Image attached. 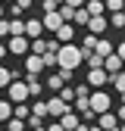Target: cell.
Segmentation results:
<instances>
[{"label": "cell", "mask_w": 125, "mask_h": 131, "mask_svg": "<svg viewBox=\"0 0 125 131\" xmlns=\"http://www.w3.org/2000/svg\"><path fill=\"white\" fill-rule=\"evenodd\" d=\"M6 50H9L13 56H25V53L31 50V41H28L25 35H19V38H9V44H6Z\"/></svg>", "instance_id": "5b68a950"}, {"label": "cell", "mask_w": 125, "mask_h": 131, "mask_svg": "<svg viewBox=\"0 0 125 131\" xmlns=\"http://www.w3.org/2000/svg\"><path fill=\"white\" fill-rule=\"evenodd\" d=\"M9 119H13V103L0 100V122H9Z\"/></svg>", "instance_id": "44dd1931"}, {"label": "cell", "mask_w": 125, "mask_h": 131, "mask_svg": "<svg viewBox=\"0 0 125 131\" xmlns=\"http://www.w3.org/2000/svg\"><path fill=\"white\" fill-rule=\"evenodd\" d=\"M41 72H44V59L35 56V53L25 56V75H41Z\"/></svg>", "instance_id": "7c38bea8"}, {"label": "cell", "mask_w": 125, "mask_h": 131, "mask_svg": "<svg viewBox=\"0 0 125 131\" xmlns=\"http://www.w3.org/2000/svg\"><path fill=\"white\" fill-rule=\"evenodd\" d=\"M31 116H35V119H47V116H50V112H47V100H35V103H31Z\"/></svg>", "instance_id": "2e32d148"}, {"label": "cell", "mask_w": 125, "mask_h": 131, "mask_svg": "<svg viewBox=\"0 0 125 131\" xmlns=\"http://www.w3.org/2000/svg\"><path fill=\"white\" fill-rule=\"evenodd\" d=\"M62 3H66V6H72V9H78V6H85L88 0H62Z\"/></svg>", "instance_id": "74e56055"}, {"label": "cell", "mask_w": 125, "mask_h": 131, "mask_svg": "<svg viewBox=\"0 0 125 131\" xmlns=\"http://www.w3.org/2000/svg\"><path fill=\"white\" fill-rule=\"evenodd\" d=\"M0 3H16V0H0Z\"/></svg>", "instance_id": "bcb514c9"}, {"label": "cell", "mask_w": 125, "mask_h": 131, "mask_svg": "<svg viewBox=\"0 0 125 131\" xmlns=\"http://www.w3.org/2000/svg\"><path fill=\"white\" fill-rule=\"evenodd\" d=\"M103 3H106L109 13H119V9H122V0H103Z\"/></svg>", "instance_id": "e575fe53"}, {"label": "cell", "mask_w": 125, "mask_h": 131, "mask_svg": "<svg viewBox=\"0 0 125 131\" xmlns=\"http://www.w3.org/2000/svg\"><path fill=\"white\" fill-rule=\"evenodd\" d=\"M122 103H125V94H122Z\"/></svg>", "instance_id": "c3c4849f"}, {"label": "cell", "mask_w": 125, "mask_h": 131, "mask_svg": "<svg viewBox=\"0 0 125 131\" xmlns=\"http://www.w3.org/2000/svg\"><path fill=\"white\" fill-rule=\"evenodd\" d=\"M109 28V19H106V16H91V22H88V35H103V31Z\"/></svg>", "instance_id": "ba28073f"}, {"label": "cell", "mask_w": 125, "mask_h": 131, "mask_svg": "<svg viewBox=\"0 0 125 131\" xmlns=\"http://www.w3.org/2000/svg\"><path fill=\"white\" fill-rule=\"evenodd\" d=\"M72 22H78V25H88V22H91L88 9H85V6H78V9H75V19H72Z\"/></svg>", "instance_id": "484cf974"}, {"label": "cell", "mask_w": 125, "mask_h": 131, "mask_svg": "<svg viewBox=\"0 0 125 131\" xmlns=\"http://www.w3.org/2000/svg\"><path fill=\"white\" fill-rule=\"evenodd\" d=\"M0 19H3V3H0Z\"/></svg>", "instance_id": "f6af8a7d"}, {"label": "cell", "mask_w": 125, "mask_h": 131, "mask_svg": "<svg viewBox=\"0 0 125 131\" xmlns=\"http://www.w3.org/2000/svg\"><path fill=\"white\" fill-rule=\"evenodd\" d=\"M106 81H109L106 69H91V72H88V88H94V91H100Z\"/></svg>", "instance_id": "52a82bcc"}, {"label": "cell", "mask_w": 125, "mask_h": 131, "mask_svg": "<svg viewBox=\"0 0 125 131\" xmlns=\"http://www.w3.org/2000/svg\"><path fill=\"white\" fill-rule=\"evenodd\" d=\"M94 125H100L103 131H119V119H116V112H100Z\"/></svg>", "instance_id": "9c48e42d"}, {"label": "cell", "mask_w": 125, "mask_h": 131, "mask_svg": "<svg viewBox=\"0 0 125 131\" xmlns=\"http://www.w3.org/2000/svg\"><path fill=\"white\" fill-rule=\"evenodd\" d=\"M56 97H62L66 103H75V91H72V88H62V91H59Z\"/></svg>", "instance_id": "836d02e7"}, {"label": "cell", "mask_w": 125, "mask_h": 131, "mask_svg": "<svg viewBox=\"0 0 125 131\" xmlns=\"http://www.w3.org/2000/svg\"><path fill=\"white\" fill-rule=\"evenodd\" d=\"M109 25H113L116 31H119V28H125V13H122V9H119V13H113V19H109Z\"/></svg>", "instance_id": "4316f807"}, {"label": "cell", "mask_w": 125, "mask_h": 131, "mask_svg": "<svg viewBox=\"0 0 125 131\" xmlns=\"http://www.w3.org/2000/svg\"><path fill=\"white\" fill-rule=\"evenodd\" d=\"M13 81H16V72L6 69V66H0V88H9Z\"/></svg>", "instance_id": "d6986e66"}, {"label": "cell", "mask_w": 125, "mask_h": 131, "mask_svg": "<svg viewBox=\"0 0 125 131\" xmlns=\"http://www.w3.org/2000/svg\"><path fill=\"white\" fill-rule=\"evenodd\" d=\"M25 131H31V128H25Z\"/></svg>", "instance_id": "681fc988"}, {"label": "cell", "mask_w": 125, "mask_h": 131, "mask_svg": "<svg viewBox=\"0 0 125 131\" xmlns=\"http://www.w3.org/2000/svg\"><path fill=\"white\" fill-rule=\"evenodd\" d=\"M116 53H119V56H122V62H125V41H122V44H116Z\"/></svg>", "instance_id": "ab89813d"}, {"label": "cell", "mask_w": 125, "mask_h": 131, "mask_svg": "<svg viewBox=\"0 0 125 131\" xmlns=\"http://www.w3.org/2000/svg\"><path fill=\"white\" fill-rule=\"evenodd\" d=\"M47 131H62V125H59V122H50V125H47Z\"/></svg>", "instance_id": "60d3db41"}, {"label": "cell", "mask_w": 125, "mask_h": 131, "mask_svg": "<svg viewBox=\"0 0 125 131\" xmlns=\"http://www.w3.org/2000/svg\"><path fill=\"white\" fill-rule=\"evenodd\" d=\"M103 69H106V75H109V78H113L116 72H122V69H125V62H122V56L113 50L109 56H103Z\"/></svg>", "instance_id": "8992f818"}, {"label": "cell", "mask_w": 125, "mask_h": 131, "mask_svg": "<svg viewBox=\"0 0 125 131\" xmlns=\"http://www.w3.org/2000/svg\"><path fill=\"white\" fill-rule=\"evenodd\" d=\"M88 131H103V128L100 125H88Z\"/></svg>", "instance_id": "7bdbcfd3"}, {"label": "cell", "mask_w": 125, "mask_h": 131, "mask_svg": "<svg viewBox=\"0 0 125 131\" xmlns=\"http://www.w3.org/2000/svg\"><path fill=\"white\" fill-rule=\"evenodd\" d=\"M53 38H56L59 44H72V38H75V28H72V22H62V25L53 31Z\"/></svg>", "instance_id": "30bf717a"}, {"label": "cell", "mask_w": 125, "mask_h": 131, "mask_svg": "<svg viewBox=\"0 0 125 131\" xmlns=\"http://www.w3.org/2000/svg\"><path fill=\"white\" fill-rule=\"evenodd\" d=\"M91 109L97 112V116H100V112H109V109H113V97H109L106 91H94L91 94Z\"/></svg>", "instance_id": "7a4b0ae2"}, {"label": "cell", "mask_w": 125, "mask_h": 131, "mask_svg": "<svg viewBox=\"0 0 125 131\" xmlns=\"http://www.w3.org/2000/svg\"><path fill=\"white\" fill-rule=\"evenodd\" d=\"M13 116H16V119H22V122H28L31 106H28V103H13Z\"/></svg>", "instance_id": "e0dca14e"}, {"label": "cell", "mask_w": 125, "mask_h": 131, "mask_svg": "<svg viewBox=\"0 0 125 131\" xmlns=\"http://www.w3.org/2000/svg\"><path fill=\"white\" fill-rule=\"evenodd\" d=\"M47 112H50L53 119H62L66 112H72V103H66L62 97H50V100H47Z\"/></svg>", "instance_id": "277c9868"}, {"label": "cell", "mask_w": 125, "mask_h": 131, "mask_svg": "<svg viewBox=\"0 0 125 131\" xmlns=\"http://www.w3.org/2000/svg\"><path fill=\"white\" fill-rule=\"evenodd\" d=\"M19 35H25V22L22 19H13V35L9 38H19Z\"/></svg>", "instance_id": "1f68e13d"}, {"label": "cell", "mask_w": 125, "mask_h": 131, "mask_svg": "<svg viewBox=\"0 0 125 131\" xmlns=\"http://www.w3.org/2000/svg\"><path fill=\"white\" fill-rule=\"evenodd\" d=\"M41 22H44L47 31H56V28L62 25V16H59V9H56V13H44V16H41Z\"/></svg>", "instance_id": "4fadbf2b"}, {"label": "cell", "mask_w": 125, "mask_h": 131, "mask_svg": "<svg viewBox=\"0 0 125 131\" xmlns=\"http://www.w3.org/2000/svg\"><path fill=\"white\" fill-rule=\"evenodd\" d=\"M85 59H88V69H103V56L100 53H85Z\"/></svg>", "instance_id": "7402d4cb"}, {"label": "cell", "mask_w": 125, "mask_h": 131, "mask_svg": "<svg viewBox=\"0 0 125 131\" xmlns=\"http://www.w3.org/2000/svg\"><path fill=\"white\" fill-rule=\"evenodd\" d=\"M41 31H44V22L41 19H25V38L28 41H38Z\"/></svg>", "instance_id": "8fae6325"}, {"label": "cell", "mask_w": 125, "mask_h": 131, "mask_svg": "<svg viewBox=\"0 0 125 131\" xmlns=\"http://www.w3.org/2000/svg\"><path fill=\"white\" fill-rule=\"evenodd\" d=\"M78 66H81V47L62 44L59 53H56V69H69V72H75Z\"/></svg>", "instance_id": "6da1fadb"}, {"label": "cell", "mask_w": 125, "mask_h": 131, "mask_svg": "<svg viewBox=\"0 0 125 131\" xmlns=\"http://www.w3.org/2000/svg\"><path fill=\"white\" fill-rule=\"evenodd\" d=\"M59 125H62V131H75L78 125H81V116H78V112H66V116L62 119H56Z\"/></svg>", "instance_id": "5bb4252c"}, {"label": "cell", "mask_w": 125, "mask_h": 131, "mask_svg": "<svg viewBox=\"0 0 125 131\" xmlns=\"http://www.w3.org/2000/svg\"><path fill=\"white\" fill-rule=\"evenodd\" d=\"M25 84H28V97H41L44 94V84L38 81V75H25Z\"/></svg>", "instance_id": "9a60e30c"}, {"label": "cell", "mask_w": 125, "mask_h": 131, "mask_svg": "<svg viewBox=\"0 0 125 131\" xmlns=\"http://www.w3.org/2000/svg\"><path fill=\"white\" fill-rule=\"evenodd\" d=\"M31 53H35V56H44V53H47V41H44V38L31 41Z\"/></svg>", "instance_id": "cb8c5ba5"}, {"label": "cell", "mask_w": 125, "mask_h": 131, "mask_svg": "<svg viewBox=\"0 0 125 131\" xmlns=\"http://www.w3.org/2000/svg\"><path fill=\"white\" fill-rule=\"evenodd\" d=\"M85 9H88V16H103L106 3H103V0H88V3H85Z\"/></svg>", "instance_id": "ac0fdd59"}, {"label": "cell", "mask_w": 125, "mask_h": 131, "mask_svg": "<svg viewBox=\"0 0 125 131\" xmlns=\"http://www.w3.org/2000/svg\"><path fill=\"white\" fill-rule=\"evenodd\" d=\"M22 13H25V9H22L19 3H9V16H13V19H19V16H22Z\"/></svg>", "instance_id": "d590c367"}, {"label": "cell", "mask_w": 125, "mask_h": 131, "mask_svg": "<svg viewBox=\"0 0 125 131\" xmlns=\"http://www.w3.org/2000/svg\"><path fill=\"white\" fill-rule=\"evenodd\" d=\"M59 16H62V22H72V19H75V9L62 3V6H59Z\"/></svg>", "instance_id": "4dcf8cb0"}, {"label": "cell", "mask_w": 125, "mask_h": 131, "mask_svg": "<svg viewBox=\"0 0 125 131\" xmlns=\"http://www.w3.org/2000/svg\"><path fill=\"white\" fill-rule=\"evenodd\" d=\"M59 6H62V0H44V3H41V9H44V13H56Z\"/></svg>", "instance_id": "f1b7e54d"}, {"label": "cell", "mask_w": 125, "mask_h": 131, "mask_svg": "<svg viewBox=\"0 0 125 131\" xmlns=\"http://www.w3.org/2000/svg\"><path fill=\"white\" fill-rule=\"evenodd\" d=\"M109 81H113V88H116L119 94H125V69H122V72H116V75L109 78Z\"/></svg>", "instance_id": "603a6c76"}, {"label": "cell", "mask_w": 125, "mask_h": 131, "mask_svg": "<svg viewBox=\"0 0 125 131\" xmlns=\"http://www.w3.org/2000/svg\"><path fill=\"white\" fill-rule=\"evenodd\" d=\"M116 119H119V122H125V103H122V106L116 109Z\"/></svg>", "instance_id": "f35d334b"}, {"label": "cell", "mask_w": 125, "mask_h": 131, "mask_svg": "<svg viewBox=\"0 0 125 131\" xmlns=\"http://www.w3.org/2000/svg\"><path fill=\"white\" fill-rule=\"evenodd\" d=\"M75 97H91V91H88V84H78V88H75Z\"/></svg>", "instance_id": "8d00e7d4"}, {"label": "cell", "mask_w": 125, "mask_h": 131, "mask_svg": "<svg viewBox=\"0 0 125 131\" xmlns=\"http://www.w3.org/2000/svg\"><path fill=\"white\" fill-rule=\"evenodd\" d=\"M6 97H9L13 103H25V100H28V84H25V81H19V78H16L13 84L6 88Z\"/></svg>", "instance_id": "3957f363"}, {"label": "cell", "mask_w": 125, "mask_h": 131, "mask_svg": "<svg viewBox=\"0 0 125 131\" xmlns=\"http://www.w3.org/2000/svg\"><path fill=\"white\" fill-rule=\"evenodd\" d=\"M94 53L109 56V53H113V44H109V41H103V38H97V50H94Z\"/></svg>", "instance_id": "d4e9b609"}, {"label": "cell", "mask_w": 125, "mask_h": 131, "mask_svg": "<svg viewBox=\"0 0 125 131\" xmlns=\"http://www.w3.org/2000/svg\"><path fill=\"white\" fill-rule=\"evenodd\" d=\"M72 106H75L78 116H85V112L91 109V97H75V103H72Z\"/></svg>", "instance_id": "ffe728a7"}, {"label": "cell", "mask_w": 125, "mask_h": 131, "mask_svg": "<svg viewBox=\"0 0 125 131\" xmlns=\"http://www.w3.org/2000/svg\"><path fill=\"white\" fill-rule=\"evenodd\" d=\"M119 131H125V122H122V125H119Z\"/></svg>", "instance_id": "7dc6e473"}, {"label": "cell", "mask_w": 125, "mask_h": 131, "mask_svg": "<svg viewBox=\"0 0 125 131\" xmlns=\"http://www.w3.org/2000/svg\"><path fill=\"white\" fill-rule=\"evenodd\" d=\"M6 53H9V50H6V44H0V59H3Z\"/></svg>", "instance_id": "b9f144b4"}, {"label": "cell", "mask_w": 125, "mask_h": 131, "mask_svg": "<svg viewBox=\"0 0 125 131\" xmlns=\"http://www.w3.org/2000/svg\"><path fill=\"white\" fill-rule=\"evenodd\" d=\"M75 131H88V125H85V122H81V125H78V128H75Z\"/></svg>", "instance_id": "ee69618b"}, {"label": "cell", "mask_w": 125, "mask_h": 131, "mask_svg": "<svg viewBox=\"0 0 125 131\" xmlns=\"http://www.w3.org/2000/svg\"><path fill=\"white\" fill-rule=\"evenodd\" d=\"M6 131H25V122H22V119H16V116H13V119L6 122Z\"/></svg>", "instance_id": "f546056e"}, {"label": "cell", "mask_w": 125, "mask_h": 131, "mask_svg": "<svg viewBox=\"0 0 125 131\" xmlns=\"http://www.w3.org/2000/svg\"><path fill=\"white\" fill-rule=\"evenodd\" d=\"M41 59H44V69H53V66H56V53H50V50H47Z\"/></svg>", "instance_id": "d6a6232c"}, {"label": "cell", "mask_w": 125, "mask_h": 131, "mask_svg": "<svg viewBox=\"0 0 125 131\" xmlns=\"http://www.w3.org/2000/svg\"><path fill=\"white\" fill-rule=\"evenodd\" d=\"M13 35V19H0V38H9Z\"/></svg>", "instance_id": "83f0119b"}]
</instances>
